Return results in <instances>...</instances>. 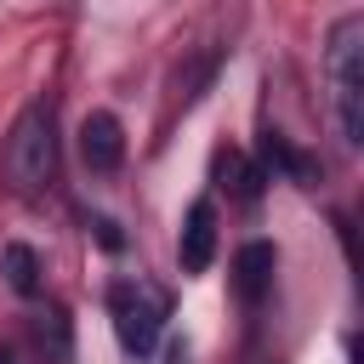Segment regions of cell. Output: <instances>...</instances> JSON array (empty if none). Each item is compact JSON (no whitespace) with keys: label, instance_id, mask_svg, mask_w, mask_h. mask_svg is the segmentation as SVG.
Segmentation results:
<instances>
[{"label":"cell","instance_id":"6da1fadb","mask_svg":"<svg viewBox=\"0 0 364 364\" xmlns=\"http://www.w3.org/2000/svg\"><path fill=\"white\" fill-rule=\"evenodd\" d=\"M330 97H336V125L358 148L364 142V11H347L330 28Z\"/></svg>","mask_w":364,"mask_h":364},{"label":"cell","instance_id":"7a4b0ae2","mask_svg":"<svg viewBox=\"0 0 364 364\" xmlns=\"http://www.w3.org/2000/svg\"><path fill=\"white\" fill-rule=\"evenodd\" d=\"M6 176L17 193H46L57 182V114L51 102H28L6 136Z\"/></svg>","mask_w":364,"mask_h":364},{"label":"cell","instance_id":"3957f363","mask_svg":"<svg viewBox=\"0 0 364 364\" xmlns=\"http://www.w3.org/2000/svg\"><path fill=\"white\" fill-rule=\"evenodd\" d=\"M108 318H114V336L131 358H148L165 336V318H171V296L165 284L131 273V279H114L108 284Z\"/></svg>","mask_w":364,"mask_h":364},{"label":"cell","instance_id":"277c9868","mask_svg":"<svg viewBox=\"0 0 364 364\" xmlns=\"http://www.w3.org/2000/svg\"><path fill=\"white\" fill-rule=\"evenodd\" d=\"M80 159H85V171H114L125 159V125L108 108H91L80 119Z\"/></svg>","mask_w":364,"mask_h":364},{"label":"cell","instance_id":"5b68a950","mask_svg":"<svg viewBox=\"0 0 364 364\" xmlns=\"http://www.w3.org/2000/svg\"><path fill=\"white\" fill-rule=\"evenodd\" d=\"M210 256H216V205L193 199L182 216V233H176V262H182V273H205Z\"/></svg>","mask_w":364,"mask_h":364},{"label":"cell","instance_id":"8992f818","mask_svg":"<svg viewBox=\"0 0 364 364\" xmlns=\"http://www.w3.org/2000/svg\"><path fill=\"white\" fill-rule=\"evenodd\" d=\"M273 267H279V250H273L267 239L239 245V256H233V290H239L245 307H256V301L273 290Z\"/></svg>","mask_w":364,"mask_h":364},{"label":"cell","instance_id":"52a82bcc","mask_svg":"<svg viewBox=\"0 0 364 364\" xmlns=\"http://www.w3.org/2000/svg\"><path fill=\"white\" fill-rule=\"evenodd\" d=\"M28 341H34V353H40L46 364H68V353H74L68 313H63V307H40V313L28 318Z\"/></svg>","mask_w":364,"mask_h":364},{"label":"cell","instance_id":"ba28073f","mask_svg":"<svg viewBox=\"0 0 364 364\" xmlns=\"http://www.w3.org/2000/svg\"><path fill=\"white\" fill-rule=\"evenodd\" d=\"M0 273H6V284H11L17 296H40V284H46V279H40L46 267H40L34 245H23V239H11V245L0 250Z\"/></svg>","mask_w":364,"mask_h":364},{"label":"cell","instance_id":"9c48e42d","mask_svg":"<svg viewBox=\"0 0 364 364\" xmlns=\"http://www.w3.org/2000/svg\"><path fill=\"white\" fill-rule=\"evenodd\" d=\"M216 176H222V188H228L233 199H256V193H262V182H267V171H262V165H250L239 148L216 154Z\"/></svg>","mask_w":364,"mask_h":364},{"label":"cell","instance_id":"30bf717a","mask_svg":"<svg viewBox=\"0 0 364 364\" xmlns=\"http://www.w3.org/2000/svg\"><path fill=\"white\" fill-rule=\"evenodd\" d=\"M0 364H11V353H6V347H0Z\"/></svg>","mask_w":364,"mask_h":364}]
</instances>
